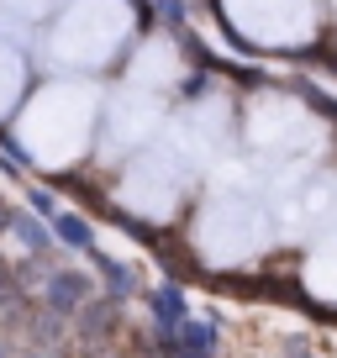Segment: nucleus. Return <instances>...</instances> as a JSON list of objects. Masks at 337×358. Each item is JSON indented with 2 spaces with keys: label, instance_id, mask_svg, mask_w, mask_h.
Masks as SVG:
<instances>
[{
  "label": "nucleus",
  "instance_id": "f257e3e1",
  "mask_svg": "<svg viewBox=\"0 0 337 358\" xmlns=\"http://www.w3.org/2000/svg\"><path fill=\"white\" fill-rule=\"evenodd\" d=\"M174 343H180V358H211L216 353V332L206 322H185L174 332Z\"/></svg>",
  "mask_w": 337,
  "mask_h": 358
},
{
  "label": "nucleus",
  "instance_id": "f03ea898",
  "mask_svg": "<svg viewBox=\"0 0 337 358\" xmlns=\"http://www.w3.org/2000/svg\"><path fill=\"white\" fill-rule=\"evenodd\" d=\"M153 316H158V327H164L168 337L185 327V295H180V285H164V290L153 295Z\"/></svg>",
  "mask_w": 337,
  "mask_h": 358
},
{
  "label": "nucleus",
  "instance_id": "7ed1b4c3",
  "mask_svg": "<svg viewBox=\"0 0 337 358\" xmlns=\"http://www.w3.org/2000/svg\"><path fill=\"white\" fill-rule=\"evenodd\" d=\"M85 290H90L85 280H74V274H58V280H53V306L64 311V306H74V301H79Z\"/></svg>",
  "mask_w": 337,
  "mask_h": 358
},
{
  "label": "nucleus",
  "instance_id": "20e7f679",
  "mask_svg": "<svg viewBox=\"0 0 337 358\" xmlns=\"http://www.w3.org/2000/svg\"><path fill=\"white\" fill-rule=\"evenodd\" d=\"M58 237H64V243H74V248H90L95 243V237H90V227H85V222H79V216H58Z\"/></svg>",
  "mask_w": 337,
  "mask_h": 358
}]
</instances>
